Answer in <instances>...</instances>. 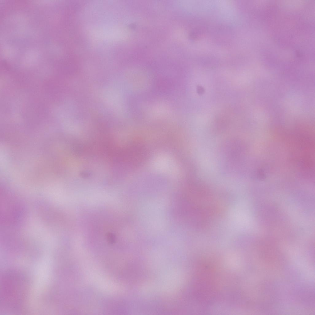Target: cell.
Listing matches in <instances>:
<instances>
[{
  "label": "cell",
  "instance_id": "cell-1",
  "mask_svg": "<svg viewBox=\"0 0 315 315\" xmlns=\"http://www.w3.org/2000/svg\"><path fill=\"white\" fill-rule=\"evenodd\" d=\"M152 165L156 170L162 173H169L175 170L174 162L169 157L164 155L159 156L155 158Z\"/></svg>",
  "mask_w": 315,
  "mask_h": 315
}]
</instances>
